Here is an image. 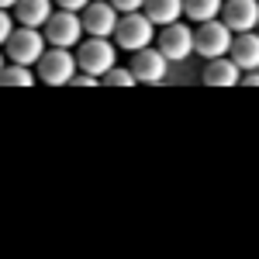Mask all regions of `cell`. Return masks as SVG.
<instances>
[{
    "label": "cell",
    "instance_id": "cell-9",
    "mask_svg": "<svg viewBox=\"0 0 259 259\" xmlns=\"http://www.w3.org/2000/svg\"><path fill=\"white\" fill-rule=\"evenodd\" d=\"M135 59H132V76H135V83H159L162 76H166V56H162L159 49H139V52H132Z\"/></svg>",
    "mask_w": 259,
    "mask_h": 259
},
{
    "label": "cell",
    "instance_id": "cell-18",
    "mask_svg": "<svg viewBox=\"0 0 259 259\" xmlns=\"http://www.w3.org/2000/svg\"><path fill=\"white\" fill-rule=\"evenodd\" d=\"M111 7L114 11H124V14H135V11L145 7V0H111Z\"/></svg>",
    "mask_w": 259,
    "mask_h": 259
},
{
    "label": "cell",
    "instance_id": "cell-5",
    "mask_svg": "<svg viewBox=\"0 0 259 259\" xmlns=\"http://www.w3.org/2000/svg\"><path fill=\"white\" fill-rule=\"evenodd\" d=\"M76 76V59L69 56V49H45L38 59V80L49 87H62Z\"/></svg>",
    "mask_w": 259,
    "mask_h": 259
},
{
    "label": "cell",
    "instance_id": "cell-19",
    "mask_svg": "<svg viewBox=\"0 0 259 259\" xmlns=\"http://www.w3.org/2000/svg\"><path fill=\"white\" fill-rule=\"evenodd\" d=\"M11 31H14V28H11V14H7V11H0V45H7Z\"/></svg>",
    "mask_w": 259,
    "mask_h": 259
},
{
    "label": "cell",
    "instance_id": "cell-6",
    "mask_svg": "<svg viewBox=\"0 0 259 259\" xmlns=\"http://www.w3.org/2000/svg\"><path fill=\"white\" fill-rule=\"evenodd\" d=\"M45 35H41L38 28H21V31H11V38H7V52H11V62H18V66H31V62H38L45 56Z\"/></svg>",
    "mask_w": 259,
    "mask_h": 259
},
{
    "label": "cell",
    "instance_id": "cell-20",
    "mask_svg": "<svg viewBox=\"0 0 259 259\" xmlns=\"http://www.w3.org/2000/svg\"><path fill=\"white\" fill-rule=\"evenodd\" d=\"M69 83H73V87H97V76H90V73H83V76H73V80H69Z\"/></svg>",
    "mask_w": 259,
    "mask_h": 259
},
{
    "label": "cell",
    "instance_id": "cell-10",
    "mask_svg": "<svg viewBox=\"0 0 259 259\" xmlns=\"http://www.w3.org/2000/svg\"><path fill=\"white\" fill-rule=\"evenodd\" d=\"M221 14H225V24L232 28V31H252L259 28V0H225V7H221Z\"/></svg>",
    "mask_w": 259,
    "mask_h": 259
},
{
    "label": "cell",
    "instance_id": "cell-15",
    "mask_svg": "<svg viewBox=\"0 0 259 259\" xmlns=\"http://www.w3.org/2000/svg\"><path fill=\"white\" fill-rule=\"evenodd\" d=\"M221 7H225V0H183V14H187V18H194L197 24H200V21L218 18Z\"/></svg>",
    "mask_w": 259,
    "mask_h": 259
},
{
    "label": "cell",
    "instance_id": "cell-17",
    "mask_svg": "<svg viewBox=\"0 0 259 259\" xmlns=\"http://www.w3.org/2000/svg\"><path fill=\"white\" fill-rule=\"evenodd\" d=\"M100 83H107V87H135V76H132V69H111V73H104Z\"/></svg>",
    "mask_w": 259,
    "mask_h": 259
},
{
    "label": "cell",
    "instance_id": "cell-16",
    "mask_svg": "<svg viewBox=\"0 0 259 259\" xmlns=\"http://www.w3.org/2000/svg\"><path fill=\"white\" fill-rule=\"evenodd\" d=\"M35 76L28 73V66H18V62H11V66H4V73H0V87H31Z\"/></svg>",
    "mask_w": 259,
    "mask_h": 259
},
{
    "label": "cell",
    "instance_id": "cell-13",
    "mask_svg": "<svg viewBox=\"0 0 259 259\" xmlns=\"http://www.w3.org/2000/svg\"><path fill=\"white\" fill-rule=\"evenodd\" d=\"M145 18L152 24H177L183 18V0H145Z\"/></svg>",
    "mask_w": 259,
    "mask_h": 259
},
{
    "label": "cell",
    "instance_id": "cell-1",
    "mask_svg": "<svg viewBox=\"0 0 259 259\" xmlns=\"http://www.w3.org/2000/svg\"><path fill=\"white\" fill-rule=\"evenodd\" d=\"M194 52H200L204 59H221L225 52H232V28L225 21H200V28L194 31Z\"/></svg>",
    "mask_w": 259,
    "mask_h": 259
},
{
    "label": "cell",
    "instance_id": "cell-2",
    "mask_svg": "<svg viewBox=\"0 0 259 259\" xmlns=\"http://www.w3.org/2000/svg\"><path fill=\"white\" fill-rule=\"evenodd\" d=\"M114 62H118V49L111 45L107 38H90L80 45V56H76V66H80L83 73H90V76H104V73H111L114 69Z\"/></svg>",
    "mask_w": 259,
    "mask_h": 259
},
{
    "label": "cell",
    "instance_id": "cell-24",
    "mask_svg": "<svg viewBox=\"0 0 259 259\" xmlns=\"http://www.w3.org/2000/svg\"><path fill=\"white\" fill-rule=\"evenodd\" d=\"M0 73H4V56H0Z\"/></svg>",
    "mask_w": 259,
    "mask_h": 259
},
{
    "label": "cell",
    "instance_id": "cell-23",
    "mask_svg": "<svg viewBox=\"0 0 259 259\" xmlns=\"http://www.w3.org/2000/svg\"><path fill=\"white\" fill-rule=\"evenodd\" d=\"M245 87H259V73H252V76L245 80Z\"/></svg>",
    "mask_w": 259,
    "mask_h": 259
},
{
    "label": "cell",
    "instance_id": "cell-8",
    "mask_svg": "<svg viewBox=\"0 0 259 259\" xmlns=\"http://www.w3.org/2000/svg\"><path fill=\"white\" fill-rule=\"evenodd\" d=\"M159 52L166 56V59H173V62H183L190 52H194V31H190L183 21L166 24L162 35H159Z\"/></svg>",
    "mask_w": 259,
    "mask_h": 259
},
{
    "label": "cell",
    "instance_id": "cell-11",
    "mask_svg": "<svg viewBox=\"0 0 259 259\" xmlns=\"http://www.w3.org/2000/svg\"><path fill=\"white\" fill-rule=\"evenodd\" d=\"M232 62L239 69H259V31H242L232 38Z\"/></svg>",
    "mask_w": 259,
    "mask_h": 259
},
{
    "label": "cell",
    "instance_id": "cell-7",
    "mask_svg": "<svg viewBox=\"0 0 259 259\" xmlns=\"http://www.w3.org/2000/svg\"><path fill=\"white\" fill-rule=\"evenodd\" d=\"M83 31H87L90 38H111V35L118 31V11L111 7V0H107V4L90 0V4L83 7Z\"/></svg>",
    "mask_w": 259,
    "mask_h": 259
},
{
    "label": "cell",
    "instance_id": "cell-21",
    "mask_svg": "<svg viewBox=\"0 0 259 259\" xmlns=\"http://www.w3.org/2000/svg\"><path fill=\"white\" fill-rule=\"evenodd\" d=\"M87 4H90V0H59V7H62V11H83Z\"/></svg>",
    "mask_w": 259,
    "mask_h": 259
},
{
    "label": "cell",
    "instance_id": "cell-4",
    "mask_svg": "<svg viewBox=\"0 0 259 259\" xmlns=\"http://www.w3.org/2000/svg\"><path fill=\"white\" fill-rule=\"evenodd\" d=\"M152 21L145 18V14H128V18H121L118 21V31H114V45H121L124 52H139V49H149L152 45Z\"/></svg>",
    "mask_w": 259,
    "mask_h": 259
},
{
    "label": "cell",
    "instance_id": "cell-3",
    "mask_svg": "<svg viewBox=\"0 0 259 259\" xmlns=\"http://www.w3.org/2000/svg\"><path fill=\"white\" fill-rule=\"evenodd\" d=\"M83 38V18L76 11H59L45 21V41L52 49H69V45H80Z\"/></svg>",
    "mask_w": 259,
    "mask_h": 259
},
{
    "label": "cell",
    "instance_id": "cell-12",
    "mask_svg": "<svg viewBox=\"0 0 259 259\" xmlns=\"http://www.w3.org/2000/svg\"><path fill=\"white\" fill-rule=\"evenodd\" d=\"M14 14L24 28H45V21L52 18V0H18Z\"/></svg>",
    "mask_w": 259,
    "mask_h": 259
},
{
    "label": "cell",
    "instance_id": "cell-14",
    "mask_svg": "<svg viewBox=\"0 0 259 259\" xmlns=\"http://www.w3.org/2000/svg\"><path fill=\"white\" fill-rule=\"evenodd\" d=\"M204 83L207 87H235L239 83V66L232 59H211L207 62V69H204Z\"/></svg>",
    "mask_w": 259,
    "mask_h": 259
},
{
    "label": "cell",
    "instance_id": "cell-22",
    "mask_svg": "<svg viewBox=\"0 0 259 259\" xmlns=\"http://www.w3.org/2000/svg\"><path fill=\"white\" fill-rule=\"evenodd\" d=\"M14 4H18V0H0V11H11Z\"/></svg>",
    "mask_w": 259,
    "mask_h": 259
}]
</instances>
